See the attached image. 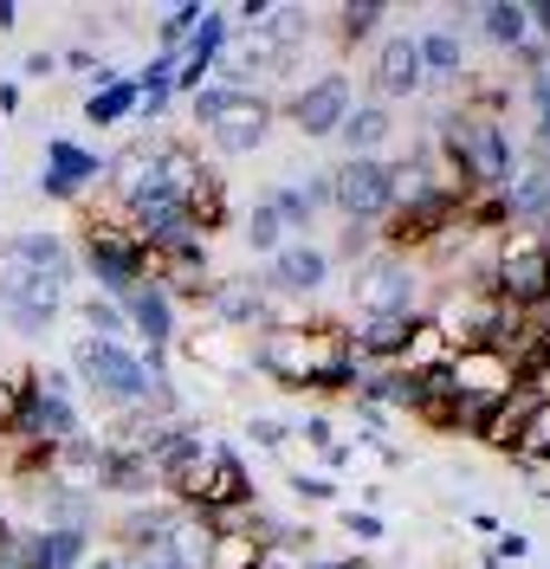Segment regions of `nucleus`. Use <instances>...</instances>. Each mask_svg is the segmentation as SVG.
<instances>
[{
	"label": "nucleus",
	"mask_w": 550,
	"mask_h": 569,
	"mask_svg": "<svg viewBox=\"0 0 550 569\" xmlns=\"http://www.w3.org/2000/svg\"><path fill=\"white\" fill-rule=\"evenodd\" d=\"M253 369H266L279 389H318V395H343L357 376V350L343 323H266L253 350Z\"/></svg>",
	"instance_id": "f257e3e1"
},
{
	"label": "nucleus",
	"mask_w": 550,
	"mask_h": 569,
	"mask_svg": "<svg viewBox=\"0 0 550 569\" xmlns=\"http://www.w3.org/2000/svg\"><path fill=\"white\" fill-rule=\"evenodd\" d=\"M72 382L91 389L117 415H169L176 408L169 376H149L143 356L123 350V343H104V337H78L72 343Z\"/></svg>",
	"instance_id": "f03ea898"
},
{
	"label": "nucleus",
	"mask_w": 550,
	"mask_h": 569,
	"mask_svg": "<svg viewBox=\"0 0 550 569\" xmlns=\"http://www.w3.org/2000/svg\"><path fill=\"white\" fill-rule=\"evenodd\" d=\"M440 149H447V176L460 181L467 194H499L512 176V130L506 117H486V110H453L440 123Z\"/></svg>",
	"instance_id": "7ed1b4c3"
},
{
	"label": "nucleus",
	"mask_w": 550,
	"mask_h": 569,
	"mask_svg": "<svg viewBox=\"0 0 550 569\" xmlns=\"http://www.w3.org/2000/svg\"><path fill=\"white\" fill-rule=\"evenodd\" d=\"M518 389H524V369H518L499 343L453 350V362H447V401H453V421L467 427V433H479V421H486L499 401H512Z\"/></svg>",
	"instance_id": "20e7f679"
},
{
	"label": "nucleus",
	"mask_w": 550,
	"mask_h": 569,
	"mask_svg": "<svg viewBox=\"0 0 550 569\" xmlns=\"http://www.w3.org/2000/svg\"><path fill=\"white\" fill-rule=\"evenodd\" d=\"M188 110H194V130L220 156H253L272 130V98H259L253 84H201L188 98Z\"/></svg>",
	"instance_id": "39448f33"
},
{
	"label": "nucleus",
	"mask_w": 550,
	"mask_h": 569,
	"mask_svg": "<svg viewBox=\"0 0 550 569\" xmlns=\"http://www.w3.org/2000/svg\"><path fill=\"white\" fill-rule=\"evenodd\" d=\"M66 284L59 272H46L33 259H13V252H0V323L7 330H20V337H46L59 311H66Z\"/></svg>",
	"instance_id": "423d86ee"
},
{
	"label": "nucleus",
	"mask_w": 550,
	"mask_h": 569,
	"mask_svg": "<svg viewBox=\"0 0 550 569\" xmlns=\"http://www.w3.org/2000/svg\"><path fill=\"white\" fill-rule=\"evenodd\" d=\"M486 284L492 298H506L518 318L550 305V247L538 233H506L492 240V259H486Z\"/></svg>",
	"instance_id": "0eeeda50"
},
{
	"label": "nucleus",
	"mask_w": 550,
	"mask_h": 569,
	"mask_svg": "<svg viewBox=\"0 0 550 569\" xmlns=\"http://www.w3.org/2000/svg\"><path fill=\"white\" fill-rule=\"evenodd\" d=\"M350 298H357L363 318H421L428 284H421V272L408 266L402 252L376 247L369 259H357V272H350Z\"/></svg>",
	"instance_id": "6e6552de"
},
{
	"label": "nucleus",
	"mask_w": 550,
	"mask_h": 569,
	"mask_svg": "<svg viewBox=\"0 0 550 569\" xmlns=\"http://www.w3.org/2000/svg\"><path fill=\"white\" fill-rule=\"evenodd\" d=\"M84 266L98 272L104 298H123L130 284L149 279V247L130 233L123 208H104V213H91V220H84Z\"/></svg>",
	"instance_id": "1a4fd4ad"
},
{
	"label": "nucleus",
	"mask_w": 550,
	"mask_h": 569,
	"mask_svg": "<svg viewBox=\"0 0 550 569\" xmlns=\"http://www.w3.org/2000/svg\"><path fill=\"white\" fill-rule=\"evenodd\" d=\"M324 181H330V208L343 213V227H376L396 208V169L382 156H343Z\"/></svg>",
	"instance_id": "9d476101"
},
{
	"label": "nucleus",
	"mask_w": 550,
	"mask_h": 569,
	"mask_svg": "<svg viewBox=\"0 0 550 569\" xmlns=\"http://www.w3.org/2000/svg\"><path fill=\"white\" fill-rule=\"evenodd\" d=\"M350 104H357L350 71H324V78L298 84L292 98H286V117H292L298 137H337V130H343V117H350Z\"/></svg>",
	"instance_id": "9b49d317"
},
{
	"label": "nucleus",
	"mask_w": 550,
	"mask_h": 569,
	"mask_svg": "<svg viewBox=\"0 0 550 569\" xmlns=\"http://www.w3.org/2000/svg\"><path fill=\"white\" fill-rule=\"evenodd\" d=\"M324 279H330V252L324 247H311V240H286V247L272 252V266H266V298L279 305H292V298H318L324 291Z\"/></svg>",
	"instance_id": "f8f14e48"
},
{
	"label": "nucleus",
	"mask_w": 550,
	"mask_h": 569,
	"mask_svg": "<svg viewBox=\"0 0 550 569\" xmlns=\"http://www.w3.org/2000/svg\"><path fill=\"white\" fill-rule=\"evenodd\" d=\"M499 213H506V220H531V227L550 220V156L544 149L512 156V176L499 188Z\"/></svg>",
	"instance_id": "ddd939ff"
},
{
	"label": "nucleus",
	"mask_w": 550,
	"mask_h": 569,
	"mask_svg": "<svg viewBox=\"0 0 550 569\" xmlns=\"http://www.w3.org/2000/svg\"><path fill=\"white\" fill-rule=\"evenodd\" d=\"M123 323H130V337H143V356H169V343H176V298L162 291V284H130L123 298Z\"/></svg>",
	"instance_id": "4468645a"
},
{
	"label": "nucleus",
	"mask_w": 550,
	"mask_h": 569,
	"mask_svg": "<svg viewBox=\"0 0 550 569\" xmlns=\"http://www.w3.org/2000/svg\"><path fill=\"white\" fill-rule=\"evenodd\" d=\"M369 84H376V104H396V98H414L421 84H428V71H421V46L414 33H389L376 46V66H369Z\"/></svg>",
	"instance_id": "2eb2a0df"
},
{
	"label": "nucleus",
	"mask_w": 550,
	"mask_h": 569,
	"mask_svg": "<svg viewBox=\"0 0 550 569\" xmlns=\"http://www.w3.org/2000/svg\"><path fill=\"white\" fill-rule=\"evenodd\" d=\"M227 39H233V27H227V13L220 7H201V20H194V33L182 39V52H176V91H201V78L214 71V59L227 52Z\"/></svg>",
	"instance_id": "dca6fc26"
},
{
	"label": "nucleus",
	"mask_w": 550,
	"mask_h": 569,
	"mask_svg": "<svg viewBox=\"0 0 550 569\" xmlns=\"http://www.w3.org/2000/svg\"><path fill=\"white\" fill-rule=\"evenodd\" d=\"M201 305H208V318L227 323V330H266L272 323V298H266V284H247V279H214L201 291Z\"/></svg>",
	"instance_id": "f3484780"
},
{
	"label": "nucleus",
	"mask_w": 550,
	"mask_h": 569,
	"mask_svg": "<svg viewBox=\"0 0 550 569\" xmlns=\"http://www.w3.org/2000/svg\"><path fill=\"white\" fill-rule=\"evenodd\" d=\"M84 181H104V156L78 149L72 137H52V142H46V169H39V188L66 201V194H78Z\"/></svg>",
	"instance_id": "a211bd4d"
},
{
	"label": "nucleus",
	"mask_w": 550,
	"mask_h": 569,
	"mask_svg": "<svg viewBox=\"0 0 550 569\" xmlns=\"http://www.w3.org/2000/svg\"><path fill=\"white\" fill-rule=\"evenodd\" d=\"M272 563V543L259 537V525H247V511L233 525H214L208 537V569H266Z\"/></svg>",
	"instance_id": "6ab92c4d"
},
{
	"label": "nucleus",
	"mask_w": 550,
	"mask_h": 569,
	"mask_svg": "<svg viewBox=\"0 0 550 569\" xmlns=\"http://www.w3.org/2000/svg\"><path fill=\"white\" fill-rule=\"evenodd\" d=\"M447 362H453L447 330H440L434 318H414V323H408V343H402V356H396V369H402V376H440Z\"/></svg>",
	"instance_id": "aec40b11"
},
{
	"label": "nucleus",
	"mask_w": 550,
	"mask_h": 569,
	"mask_svg": "<svg viewBox=\"0 0 550 569\" xmlns=\"http://www.w3.org/2000/svg\"><path fill=\"white\" fill-rule=\"evenodd\" d=\"M337 137H343L350 156H382L389 137H396V110L376 104V98H369V104H350V117H343V130H337Z\"/></svg>",
	"instance_id": "412c9836"
},
{
	"label": "nucleus",
	"mask_w": 550,
	"mask_h": 569,
	"mask_svg": "<svg viewBox=\"0 0 550 569\" xmlns=\"http://www.w3.org/2000/svg\"><path fill=\"white\" fill-rule=\"evenodd\" d=\"M266 201H272V213L286 220V233H304V227H311V220H318V213L330 208V181H324V176H311V181H286V188H272Z\"/></svg>",
	"instance_id": "4be33fe9"
},
{
	"label": "nucleus",
	"mask_w": 550,
	"mask_h": 569,
	"mask_svg": "<svg viewBox=\"0 0 550 569\" xmlns=\"http://www.w3.org/2000/svg\"><path fill=\"white\" fill-rule=\"evenodd\" d=\"M531 408H538V395L518 389L512 401H499V408L479 421V440H486L492 453H518V433H524V421H531Z\"/></svg>",
	"instance_id": "5701e85b"
},
{
	"label": "nucleus",
	"mask_w": 550,
	"mask_h": 569,
	"mask_svg": "<svg viewBox=\"0 0 550 569\" xmlns=\"http://www.w3.org/2000/svg\"><path fill=\"white\" fill-rule=\"evenodd\" d=\"M0 252H13V259H33V266H46V272H59V279H72L78 272V259L72 247L59 240V233H46V227H27V233H13Z\"/></svg>",
	"instance_id": "b1692460"
},
{
	"label": "nucleus",
	"mask_w": 550,
	"mask_h": 569,
	"mask_svg": "<svg viewBox=\"0 0 550 569\" xmlns=\"http://www.w3.org/2000/svg\"><path fill=\"white\" fill-rule=\"evenodd\" d=\"M414 46H421V71H428V78H460L467 46H460L453 27H428V33H414Z\"/></svg>",
	"instance_id": "393cba45"
},
{
	"label": "nucleus",
	"mask_w": 550,
	"mask_h": 569,
	"mask_svg": "<svg viewBox=\"0 0 550 569\" xmlns=\"http://www.w3.org/2000/svg\"><path fill=\"white\" fill-rule=\"evenodd\" d=\"M479 27H486V39H492V46H524V39H531V13H524V7H518V0H492V7H479Z\"/></svg>",
	"instance_id": "a878e982"
},
{
	"label": "nucleus",
	"mask_w": 550,
	"mask_h": 569,
	"mask_svg": "<svg viewBox=\"0 0 550 569\" xmlns=\"http://www.w3.org/2000/svg\"><path fill=\"white\" fill-rule=\"evenodd\" d=\"M84 117H91L98 130L123 123V117H137V84H130V78H117V84H104V91H91V98H84Z\"/></svg>",
	"instance_id": "bb28decb"
},
{
	"label": "nucleus",
	"mask_w": 550,
	"mask_h": 569,
	"mask_svg": "<svg viewBox=\"0 0 550 569\" xmlns=\"http://www.w3.org/2000/svg\"><path fill=\"white\" fill-rule=\"evenodd\" d=\"M240 247H247V252H266V259L286 247V220L272 213V201H253V213L240 220Z\"/></svg>",
	"instance_id": "cd10ccee"
},
{
	"label": "nucleus",
	"mask_w": 550,
	"mask_h": 569,
	"mask_svg": "<svg viewBox=\"0 0 550 569\" xmlns=\"http://www.w3.org/2000/svg\"><path fill=\"white\" fill-rule=\"evenodd\" d=\"M382 13H389L382 0H350V7H337V39H343V46H363V39L382 27Z\"/></svg>",
	"instance_id": "c85d7f7f"
},
{
	"label": "nucleus",
	"mask_w": 550,
	"mask_h": 569,
	"mask_svg": "<svg viewBox=\"0 0 550 569\" xmlns=\"http://www.w3.org/2000/svg\"><path fill=\"white\" fill-rule=\"evenodd\" d=\"M78 311H84V330H91V337H104V343L130 337V323H123V305H117V298H104V291H91Z\"/></svg>",
	"instance_id": "c756f323"
},
{
	"label": "nucleus",
	"mask_w": 550,
	"mask_h": 569,
	"mask_svg": "<svg viewBox=\"0 0 550 569\" xmlns=\"http://www.w3.org/2000/svg\"><path fill=\"white\" fill-rule=\"evenodd\" d=\"M518 466H550V401H538L531 408V421H524V433H518Z\"/></svg>",
	"instance_id": "7c9ffc66"
},
{
	"label": "nucleus",
	"mask_w": 550,
	"mask_h": 569,
	"mask_svg": "<svg viewBox=\"0 0 550 569\" xmlns=\"http://www.w3.org/2000/svg\"><path fill=\"white\" fill-rule=\"evenodd\" d=\"M27 389H33V369H0V433H13V427H20Z\"/></svg>",
	"instance_id": "2f4dec72"
},
{
	"label": "nucleus",
	"mask_w": 550,
	"mask_h": 569,
	"mask_svg": "<svg viewBox=\"0 0 550 569\" xmlns=\"http://www.w3.org/2000/svg\"><path fill=\"white\" fill-rule=\"evenodd\" d=\"M194 20H201V7H169L162 27H156V33H162V52H182V39L194 33Z\"/></svg>",
	"instance_id": "473e14b6"
},
{
	"label": "nucleus",
	"mask_w": 550,
	"mask_h": 569,
	"mask_svg": "<svg viewBox=\"0 0 550 569\" xmlns=\"http://www.w3.org/2000/svg\"><path fill=\"white\" fill-rule=\"evenodd\" d=\"M247 440H253V447H266V453H279V447L292 440V427L272 421V415H253V421H247Z\"/></svg>",
	"instance_id": "72a5a7b5"
},
{
	"label": "nucleus",
	"mask_w": 550,
	"mask_h": 569,
	"mask_svg": "<svg viewBox=\"0 0 550 569\" xmlns=\"http://www.w3.org/2000/svg\"><path fill=\"white\" fill-rule=\"evenodd\" d=\"M531 104H538V149L550 156V66L531 71Z\"/></svg>",
	"instance_id": "f704fd0d"
},
{
	"label": "nucleus",
	"mask_w": 550,
	"mask_h": 569,
	"mask_svg": "<svg viewBox=\"0 0 550 569\" xmlns=\"http://www.w3.org/2000/svg\"><path fill=\"white\" fill-rule=\"evenodd\" d=\"M292 492L304 498V505H330V498H337V479H324V472H298Z\"/></svg>",
	"instance_id": "c9c22d12"
},
{
	"label": "nucleus",
	"mask_w": 550,
	"mask_h": 569,
	"mask_svg": "<svg viewBox=\"0 0 550 569\" xmlns=\"http://www.w3.org/2000/svg\"><path fill=\"white\" fill-rule=\"evenodd\" d=\"M343 531L357 537V543H382V518L376 511H343Z\"/></svg>",
	"instance_id": "e433bc0d"
},
{
	"label": "nucleus",
	"mask_w": 550,
	"mask_h": 569,
	"mask_svg": "<svg viewBox=\"0 0 550 569\" xmlns=\"http://www.w3.org/2000/svg\"><path fill=\"white\" fill-rule=\"evenodd\" d=\"M298 440H304V447H318V453H330V447H343V440L330 433V421H324V415H311V421L298 427Z\"/></svg>",
	"instance_id": "4c0bfd02"
},
{
	"label": "nucleus",
	"mask_w": 550,
	"mask_h": 569,
	"mask_svg": "<svg viewBox=\"0 0 550 569\" xmlns=\"http://www.w3.org/2000/svg\"><path fill=\"white\" fill-rule=\"evenodd\" d=\"M492 557H499V563H524V557H531V537H524V531H499Z\"/></svg>",
	"instance_id": "58836bf2"
},
{
	"label": "nucleus",
	"mask_w": 550,
	"mask_h": 569,
	"mask_svg": "<svg viewBox=\"0 0 550 569\" xmlns=\"http://www.w3.org/2000/svg\"><path fill=\"white\" fill-rule=\"evenodd\" d=\"M524 389L538 395V401H550V356H538V362L524 369Z\"/></svg>",
	"instance_id": "ea45409f"
},
{
	"label": "nucleus",
	"mask_w": 550,
	"mask_h": 569,
	"mask_svg": "<svg viewBox=\"0 0 550 569\" xmlns=\"http://www.w3.org/2000/svg\"><path fill=\"white\" fill-rule=\"evenodd\" d=\"M52 71H59V59H52V52H33V59H27V78H52Z\"/></svg>",
	"instance_id": "a19ab883"
},
{
	"label": "nucleus",
	"mask_w": 550,
	"mask_h": 569,
	"mask_svg": "<svg viewBox=\"0 0 550 569\" xmlns=\"http://www.w3.org/2000/svg\"><path fill=\"white\" fill-rule=\"evenodd\" d=\"M524 13H531V27H538V39L550 46V0H538V7H524Z\"/></svg>",
	"instance_id": "79ce46f5"
},
{
	"label": "nucleus",
	"mask_w": 550,
	"mask_h": 569,
	"mask_svg": "<svg viewBox=\"0 0 550 569\" xmlns=\"http://www.w3.org/2000/svg\"><path fill=\"white\" fill-rule=\"evenodd\" d=\"M13 20H20V7H13V0H0V33H13Z\"/></svg>",
	"instance_id": "37998d69"
},
{
	"label": "nucleus",
	"mask_w": 550,
	"mask_h": 569,
	"mask_svg": "<svg viewBox=\"0 0 550 569\" xmlns=\"http://www.w3.org/2000/svg\"><path fill=\"white\" fill-rule=\"evenodd\" d=\"M318 569H376V563H363V557H343V563H318Z\"/></svg>",
	"instance_id": "c03bdc74"
}]
</instances>
